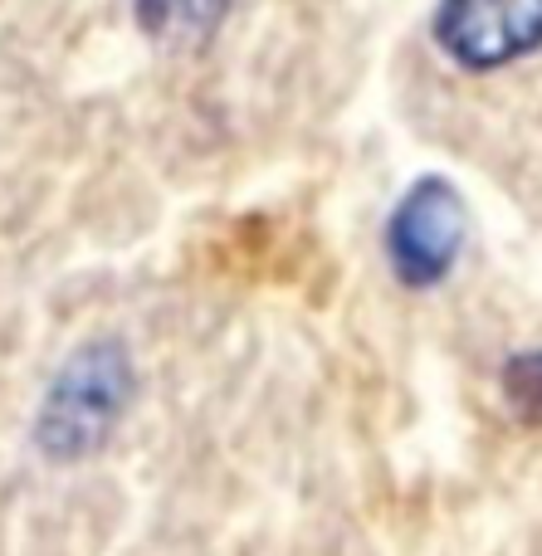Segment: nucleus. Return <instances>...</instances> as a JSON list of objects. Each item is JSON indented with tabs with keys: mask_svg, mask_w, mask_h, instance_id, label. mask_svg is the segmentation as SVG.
<instances>
[{
	"mask_svg": "<svg viewBox=\"0 0 542 556\" xmlns=\"http://www.w3.org/2000/svg\"><path fill=\"white\" fill-rule=\"evenodd\" d=\"M133 395V362L117 342H93L64 362L39 410V444L54 459L93 454L123 420Z\"/></svg>",
	"mask_w": 542,
	"mask_h": 556,
	"instance_id": "1",
	"label": "nucleus"
},
{
	"mask_svg": "<svg viewBox=\"0 0 542 556\" xmlns=\"http://www.w3.org/2000/svg\"><path fill=\"white\" fill-rule=\"evenodd\" d=\"M436 39L469 74L504 68L542 45V0H445Z\"/></svg>",
	"mask_w": 542,
	"mask_h": 556,
	"instance_id": "2",
	"label": "nucleus"
},
{
	"mask_svg": "<svg viewBox=\"0 0 542 556\" xmlns=\"http://www.w3.org/2000/svg\"><path fill=\"white\" fill-rule=\"evenodd\" d=\"M459 240H465V215L459 201L440 181H426L420 191L406 195L387 235L391 269L406 278L411 288L440 283L459 260Z\"/></svg>",
	"mask_w": 542,
	"mask_h": 556,
	"instance_id": "3",
	"label": "nucleus"
}]
</instances>
